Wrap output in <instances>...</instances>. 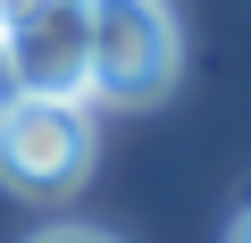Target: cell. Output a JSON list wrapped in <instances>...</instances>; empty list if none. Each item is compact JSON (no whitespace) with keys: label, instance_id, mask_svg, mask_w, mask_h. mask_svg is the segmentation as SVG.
<instances>
[{"label":"cell","instance_id":"3","mask_svg":"<svg viewBox=\"0 0 251 243\" xmlns=\"http://www.w3.org/2000/svg\"><path fill=\"white\" fill-rule=\"evenodd\" d=\"M0 84L84 101L92 92V0H0Z\"/></svg>","mask_w":251,"mask_h":243},{"label":"cell","instance_id":"1","mask_svg":"<svg viewBox=\"0 0 251 243\" xmlns=\"http://www.w3.org/2000/svg\"><path fill=\"white\" fill-rule=\"evenodd\" d=\"M184 67V34L168 0H92V101L151 109Z\"/></svg>","mask_w":251,"mask_h":243},{"label":"cell","instance_id":"4","mask_svg":"<svg viewBox=\"0 0 251 243\" xmlns=\"http://www.w3.org/2000/svg\"><path fill=\"white\" fill-rule=\"evenodd\" d=\"M25 243H117V235H100V226H42V235H25Z\"/></svg>","mask_w":251,"mask_h":243},{"label":"cell","instance_id":"2","mask_svg":"<svg viewBox=\"0 0 251 243\" xmlns=\"http://www.w3.org/2000/svg\"><path fill=\"white\" fill-rule=\"evenodd\" d=\"M92 109L84 101H42V92H9L0 101V185L25 201H67L92 176Z\"/></svg>","mask_w":251,"mask_h":243},{"label":"cell","instance_id":"5","mask_svg":"<svg viewBox=\"0 0 251 243\" xmlns=\"http://www.w3.org/2000/svg\"><path fill=\"white\" fill-rule=\"evenodd\" d=\"M226 243H251V210H234V226H226Z\"/></svg>","mask_w":251,"mask_h":243}]
</instances>
